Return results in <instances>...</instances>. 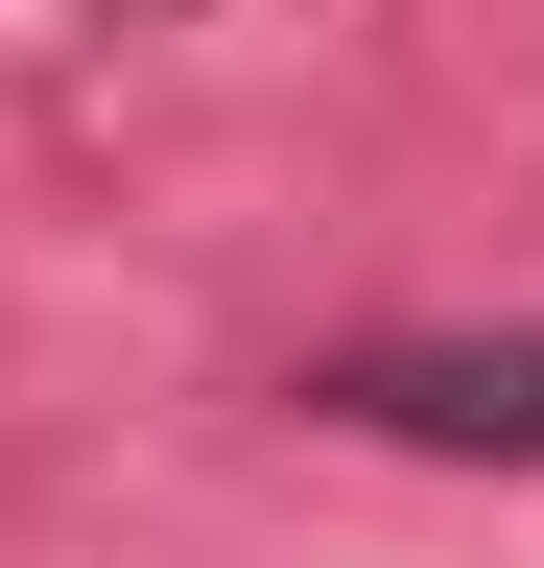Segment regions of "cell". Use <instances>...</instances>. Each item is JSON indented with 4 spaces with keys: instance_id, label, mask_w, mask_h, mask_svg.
I'll return each mask as SVG.
<instances>
[{
    "instance_id": "1",
    "label": "cell",
    "mask_w": 544,
    "mask_h": 568,
    "mask_svg": "<svg viewBox=\"0 0 544 568\" xmlns=\"http://www.w3.org/2000/svg\"><path fill=\"white\" fill-rule=\"evenodd\" d=\"M331 426H379V450H544V332H402V355H331Z\"/></svg>"
}]
</instances>
